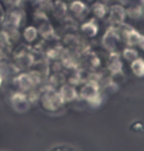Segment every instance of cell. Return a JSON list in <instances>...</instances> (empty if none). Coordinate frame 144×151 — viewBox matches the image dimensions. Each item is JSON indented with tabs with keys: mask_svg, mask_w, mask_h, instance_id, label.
I'll list each match as a JSON object with an SVG mask.
<instances>
[{
	"mask_svg": "<svg viewBox=\"0 0 144 151\" xmlns=\"http://www.w3.org/2000/svg\"><path fill=\"white\" fill-rule=\"evenodd\" d=\"M132 70L137 76H143L144 75V61L141 59L135 60L131 65Z\"/></svg>",
	"mask_w": 144,
	"mask_h": 151,
	"instance_id": "2",
	"label": "cell"
},
{
	"mask_svg": "<svg viewBox=\"0 0 144 151\" xmlns=\"http://www.w3.org/2000/svg\"><path fill=\"white\" fill-rule=\"evenodd\" d=\"M49 151H78L76 148L69 146V145H57L52 148Z\"/></svg>",
	"mask_w": 144,
	"mask_h": 151,
	"instance_id": "3",
	"label": "cell"
},
{
	"mask_svg": "<svg viewBox=\"0 0 144 151\" xmlns=\"http://www.w3.org/2000/svg\"><path fill=\"white\" fill-rule=\"evenodd\" d=\"M2 83H3V76H2V74L0 73V87H1Z\"/></svg>",
	"mask_w": 144,
	"mask_h": 151,
	"instance_id": "5",
	"label": "cell"
},
{
	"mask_svg": "<svg viewBox=\"0 0 144 151\" xmlns=\"http://www.w3.org/2000/svg\"><path fill=\"white\" fill-rule=\"evenodd\" d=\"M6 9H5L3 3L0 0V27L4 24L5 21H6Z\"/></svg>",
	"mask_w": 144,
	"mask_h": 151,
	"instance_id": "4",
	"label": "cell"
},
{
	"mask_svg": "<svg viewBox=\"0 0 144 151\" xmlns=\"http://www.w3.org/2000/svg\"><path fill=\"white\" fill-rule=\"evenodd\" d=\"M11 103H12V106L14 107V109L19 111V107L22 106H26L27 102L25 100V97L22 96L21 94H15V95L12 96V99H11Z\"/></svg>",
	"mask_w": 144,
	"mask_h": 151,
	"instance_id": "1",
	"label": "cell"
}]
</instances>
